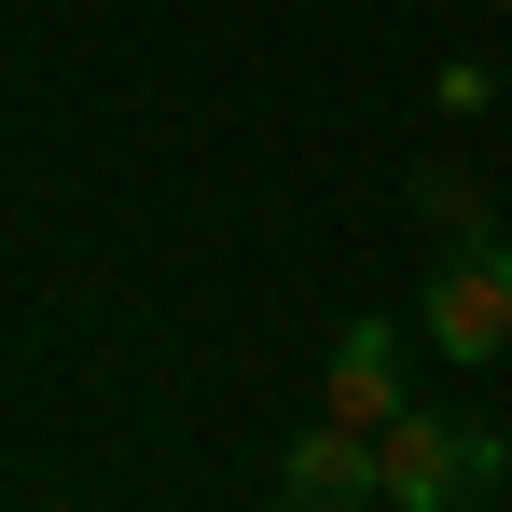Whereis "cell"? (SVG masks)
<instances>
[{
	"instance_id": "1",
	"label": "cell",
	"mask_w": 512,
	"mask_h": 512,
	"mask_svg": "<svg viewBox=\"0 0 512 512\" xmlns=\"http://www.w3.org/2000/svg\"><path fill=\"white\" fill-rule=\"evenodd\" d=\"M374 485H388V512H471L485 485H499V429H471V416H402L374 429Z\"/></svg>"
},
{
	"instance_id": "2",
	"label": "cell",
	"mask_w": 512,
	"mask_h": 512,
	"mask_svg": "<svg viewBox=\"0 0 512 512\" xmlns=\"http://www.w3.org/2000/svg\"><path fill=\"white\" fill-rule=\"evenodd\" d=\"M416 333L443 346V360H499V346H512V250H443Z\"/></svg>"
},
{
	"instance_id": "3",
	"label": "cell",
	"mask_w": 512,
	"mask_h": 512,
	"mask_svg": "<svg viewBox=\"0 0 512 512\" xmlns=\"http://www.w3.org/2000/svg\"><path fill=\"white\" fill-rule=\"evenodd\" d=\"M277 499H291V512H388V485H374V429L319 416L291 457H277Z\"/></svg>"
},
{
	"instance_id": "4",
	"label": "cell",
	"mask_w": 512,
	"mask_h": 512,
	"mask_svg": "<svg viewBox=\"0 0 512 512\" xmlns=\"http://www.w3.org/2000/svg\"><path fill=\"white\" fill-rule=\"evenodd\" d=\"M319 416H346V429H388V416H402V333H388V319H346Z\"/></svg>"
},
{
	"instance_id": "5",
	"label": "cell",
	"mask_w": 512,
	"mask_h": 512,
	"mask_svg": "<svg viewBox=\"0 0 512 512\" xmlns=\"http://www.w3.org/2000/svg\"><path fill=\"white\" fill-rule=\"evenodd\" d=\"M416 222L443 236V250H499V208H485V180H471V167H443V153L416 167Z\"/></svg>"
},
{
	"instance_id": "6",
	"label": "cell",
	"mask_w": 512,
	"mask_h": 512,
	"mask_svg": "<svg viewBox=\"0 0 512 512\" xmlns=\"http://www.w3.org/2000/svg\"><path fill=\"white\" fill-rule=\"evenodd\" d=\"M499 14H512V0H499Z\"/></svg>"
}]
</instances>
